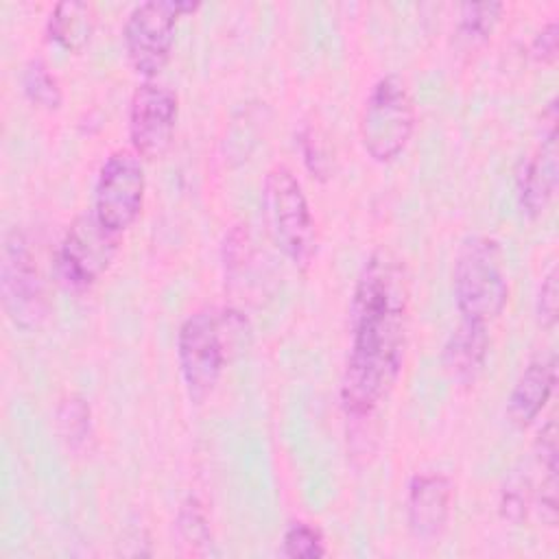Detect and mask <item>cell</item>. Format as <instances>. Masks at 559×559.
I'll list each match as a JSON object with an SVG mask.
<instances>
[{"label": "cell", "instance_id": "6da1fadb", "mask_svg": "<svg viewBox=\"0 0 559 559\" xmlns=\"http://www.w3.org/2000/svg\"><path fill=\"white\" fill-rule=\"evenodd\" d=\"M408 280L404 264L389 249L365 260L349 304L352 343L341 380L347 417H369L395 386L406 349Z\"/></svg>", "mask_w": 559, "mask_h": 559}, {"label": "cell", "instance_id": "7a4b0ae2", "mask_svg": "<svg viewBox=\"0 0 559 559\" xmlns=\"http://www.w3.org/2000/svg\"><path fill=\"white\" fill-rule=\"evenodd\" d=\"M249 332L234 308H201L183 319L177 332V362L190 400H205L218 384L229 356Z\"/></svg>", "mask_w": 559, "mask_h": 559}, {"label": "cell", "instance_id": "3957f363", "mask_svg": "<svg viewBox=\"0 0 559 559\" xmlns=\"http://www.w3.org/2000/svg\"><path fill=\"white\" fill-rule=\"evenodd\" d=\"M452 293L461 319L489 325L509 301V275L500 242L485 234L467 236L454 258Z\"/></svg>", "mask_w": 559, "mask_h": 559}, {"label": "cell", "instance_id": "277c9868", "mask_svg": "<svg viewBox=\"0 0 559 559\" xmlns=\"http://www.w3.org/2000/svg\"><path fill=\"white\" fill-rule=\"evenodd\" d=\"M415 100L400 74L380 76L360 109L358 133L365 153L380 164L397 159L415 131Z\"/></svg>", "mask_w": 559, "mask_h": 559}, {"label": "cell", "instance_id": "5b68a950", "mask_svg": "<svg viewBox=\"0 0 559 559\" xmlns=\"http://www.w3.org/2000/svg\"><path fill=\"white\" fill-rule=\"evenodd\" d=\"M262 203L275 245L293 264L308 266L317 247L314 218L301 181L288 166L277 164L266 173Z\"/></svg>", "mask_w": 559, "mask_h": 559}, {"label": "cell", "instance_id": "8992f818", "mask_svg": "<svg viewBox=\"0 0 559 559\" xmlns=\"http://www.w3.org/2000/svg\"><path fill=\"white\" fill-rule=\"evenodd\" d=\"M197 9L199 2L190 0H148L133 7L122 26V41L127 59L140 76L153 81L166 68L179 20Z\"/></svg>", "mask_w": 559, "mask_h": 559}, {"label": "cell", "instance_id": "52a82bcc", "mask_svg": "<svg viewBox=\"0 0 559 559\" xmlns=\"http://www.w3.org/2000/svg\"><path fill=\"white\" fill-rule=\"evenodd\" d=\"M0 297L9 321L20 330H35L48 314V299L37 258L20 229L4 234L0 253Z\"/></svg>", "mask_w": 559, "mask_h": 559}, {"label": "cell", "instance_id": "ba28073f", "mask_svg": "<svg viewBox=\"0 0 559 559\" xmlns=\"http://www.w3.org/2000/svg\"><path fill=\"white\" fill-rule=\"evenodd\" d=\"M120 234L107 229L92 210L79 214L66 229L57 253V269L72 290L92 288L111 266Z\"/></svg>", "mask_w": 559, "mask_h": 559}, {"label": "cell", "instance_id": "9c48e42d", "mask_svg": "<svg viewBox=\"0 0 559 559\" xmlns=\"http://www.w3.org/2000/svg\"><path fill=\"white\" fill-rule=\"evenodd\" d=\"M146 177L140 155L118 148L109 153L98 168L92 212L107 229L122 234L140 216Z\"/></svg>", "mask_w": 559, "mask_h": 559}, {"label": "cell", "instance_id": "30bf717a", "mask_svg": "<svg viewBox=\"0 0 559 559\" xmlns=\"http://www.w3.org/2000/svg\"><path fill=\"white\" fill-rule=\"evenodd\" d=\"M177 109V96L168 85L153 79L135 87L129 103V140L135 155L157 159L168 151Z\"/></svg>", "mask_w": 559, "mask_h": 559}, {"label": "cell", "instance_id": "8fae6325", "mask_svg": "<svg viewBox=\"0 0 559 559\" xmlns=\"http://www.w3.org/2000/svg\"><path fill=\"white\" fill-rule=\"evenodd\" d=\"M542 140L522 159L515 177V194L520 210L537 218L550 205L559 181V151H557V100L550 98L542 114Z\"/></svg>", "mask_w": 559, "mask_h": 559}, {"label": "cell", "instance_id": "7c38bea8", "mask_svg": "<svg viewBox=\"0 0 559 559\" xmlns=\"http://www.w3.org/2000/svg\"><path fill=\"white\" fill-rule=\"evenodd\" d=\"M452 483L441 472L415 474L406 493V520L411 533L421 542L437 539L450 520Z\"/></svg>", "mask_w": 559, "mask_h": 559}, {"label": "cell", "instance_id": "4fadbf2b", "mask_svg": "<svg viewBox=\"0 0 559 559\" xmlns=\"http://www.w3.org/2000/svg\"><path fill=\"white\" fill-rule=\"evenodd\" d=\"M555 382H557L555 354H546L528 360V365L522 369L520 378L515 380L507 402V415L511 424L518 428L531 426L548 404L555 391Z\"/></svg>", "mask_w": 559, "mask_h": 559}, {"label": "cell", "instance_id": "5bb4252c", "mask_svg": "<svg viewBox=\"0 0 559 559\" xmlns=\"http://www.w3.org/2000/svg\"><path fill=\"white\" fill-rule=\"evenodd\" d=\"M489 332L485 323L461 319L443 345V367L452 380L469 384L487 362Z\"/></svg>", "mask_w": 559, "mask_h": 559}, {"label": "cell", "instance_id": "9a60e30c", "mask_svg": "<svg viewBox=\"0 0 559 559\" xmlns=\"http://www.w3.org/2000/svg\"><path fill=\"white\" fill-rule=\"evenodd\" d=\"M94 7L81 0H61L48 15V37L68 52H81L94 33Z\"/></svg>", "mask_w": 559, "mask_h": 559}, {"label": "cell", "instance_id": "2e32d148", "mask_svg": "<svg viewBox=\"0 0 559 559\" xmlns=\"http://www.w3.org/2000/svg\"><path fill=\"white\" fill-rule=\"evenodd\" d=\"M504 4L502 2H465L459 7V35L469 44L485 41L502 17Z\"/></svg>", "mask_w": 559, "mask_h": 559}, {"label": "cell", "instance_id": "e0dca14e", "mask_svg": "<svg viewBox=\"0 0 559 559\" xmlns=\"http://www.w3.org/2000/svg\"><path fill=\"white\" fill-rule=\"evenodd\" d=\"M22 90L33 105L57 109L61 105V85L41 59H31L22 70Z\"/></svg>", "mask_w": 559, "mask_h": 559}, {"label": "cell", "instance_id": "ac0fdd59", "mask_svg": "<svg viewBox=\"0 0 559 559\" xmlns=\"http://www.w3.org/2000/svg\"><path fill=\"white\" fill-rule=\"evenodd\" d=\"M57 428L68 448H81L92 432V411L81 395H68L57 406Z\"/></svg>", "mask_w": 559, "mask_h": 559}, {"label": "cell", "instance_id": "d6986e66", "mask_svg": "<svg viewBox=\"0 0 559 559\" xmlns=\"http://www.w3.org/2000/svg\"><path fill=\"white\" fill-rule=\"evenodd\" d=\"M325 542L321 533L308 522H290L282 535V555L293 559H317L323 557Z\"/></svg>", "mask_w": 559, "mask_h": 559}, {"label": "cell", "instance_id": "ffe728a7", "mask_svg": "<svg viewBox=\"0 0 559 559\" xmlns=\"http://www.w3.org/2000/svg\"><path fill=\"white\" fill-rule=\"evenodd\" d=\"M535 487L531 483V476L526 474H513L500 496V513L504 520L522 522L533 504Z\"/></svg>", "mask_w": 559, "mask_h": 559}, {"label": "cell", "instance_id": "44dd1931", "mask_svg": "<svg viewBox=\"0 0 559 559\" xmlns=\"http://www.w3.org/2000/svg\"><path fill=\"white\" fill-rule=\"evenodd\" d=\"M177 531H179V537L190 546H199V544L210 542L207 518H205V511H203V507L197 498L190 496L181 502L179 513H177Z\"/></svg>", "mask_w": 559, "mask_h": 559}, {"label": "cell", "instance_id": "7402d4cb", "mask_svg": "<svg viewBox=\"0 0 559 559\" xmlns=\"http://www.w3.org/2000/svg\"><path fill=\"white\" fill-rule=\"evenodd\" d=\"M557 310H559V273H557V266H552L544 275L539 293H537V304H535L537 321L544 328H555Z\"/></svg>", "mask_w": 559, "mask_h": 559}, {"label": "cell", "instance_id": "603a6c76", "mask_svg": "<svg viewBox=\"0 0 559 559\" xmlns=\"http://www.w3.org/2000/svg\"><path fill=\"white\" fill-rule=\"evenodd\" d=\"M559 48V26L555 20L546 22L531 41V55L542 63H552Z\"/></svg>", "mask_w": 559, "mask_h": 559}]
</instances>
